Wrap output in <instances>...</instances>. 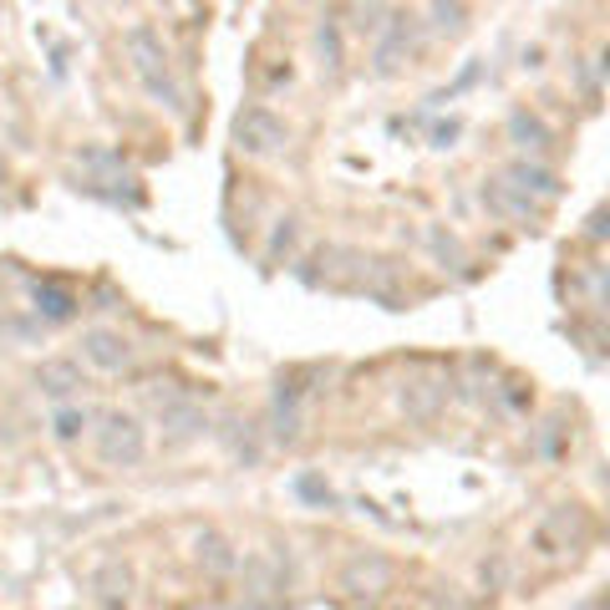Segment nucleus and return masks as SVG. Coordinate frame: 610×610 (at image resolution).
<instances>
[{
	"label": "nucleus",
	"mask_w": 610,
	"mask_h": 610,
	"mask_svg": "<svg viewBox=\"0 0 610 610\" xmlns=\"http://www.w3.org/2000/svg\"><path fill=\"white\" fill-rule=\"evenodd\" d=\"M36 296V315H41V321H56V326H62V321H72V315H77V306H82V300L72 296V290H66V285H36L31 290Z\"/></svg>",
	"instance_id": "obj_11"
},
{
	"label": "nucleus",
	"mask_w": 610,
	"mask_h": 610,
	"mask_svg": "<svg viewBox=\"0 0 610 610\" xmlns=\"http://www.w3.org/2000/svg\"><path fill=\"white\" fill-rule=\"evenodd\" d=\"M82 356L92 366H102V372H122V366L132 362L128 341H122L117 330H87V336H82Z\"/></svg>",
	"instance_id": "obj_6"
},
{
	"label": "nucleus",
	"mask_w": 610,
	"mask_h": 610,
	"mask_svg": "<svg viewBox=\"0 0 610 610\" xmlns=\"http://www.w3.org/2000/svg\"><path fill=\"white\" fill-rule=\"evenodd\" d=\"M300 387L296 381H281V387H275V417H270V423H275V443H296L300 438Z\"/></svg>",
	"instance_id": "obj_8"
},
{
	"label": "nucleus",
	"mask_w": 610,
	"mask_h": 610,
	"mask_svg": "<svg viewBox=\"0 0 610 610\" xmlns=\"http://www.w3.org/2000/svg\"><path fill=\"white\" fill-rule=\"evenodd\" d=\"M463 16H468V11H463V0H432V26H438V31H463Z\"/></svg>",
	"instance_id": "obj_18"
},
{
	"label": "nucleus",
	"mask_w": 610,
	"mask_h": 610,
	"mask_svg": "<svg viewBox=\"0 0 610 610\" xmlns=\"http://www.w3.org/2000/svg\"><path fill=\"white\" fill-rule=\"evenodd\" d=\"M402 47H413V36H407V26H402V16H397L392 21V36H387V41L377 47V72H392L397 51H402Z\"/></svg>",
	"instance_id": "obj_17"
},
{
	"label": "nucleus",
	"mask_w": 610,
	"mask_h": 610,
	"mask_svg": "<svg viewBox=\"0 0 610 610\" xmlns=\"http://www.w3.org/2000/svg\"><path fill=\"white\" fill-rule=\"evenodd\" d=\"M0 179H5V164H0Z\"/></svg>",
	"instance_id": "obj_21"
},
{
	"label": "nucleus",
	"mask_w": 610,
	"mask_h": 610,
	"mask_svg": "<svg viewBox=\"0 0 610 610\" xmlns=\"http://www.w3.org/2000/svg\"><path fill=\"white\" fill-rule=\"evenodd\" d=\"M509 183H514V189H524V194H545V198L560 194V179H555L549 168H540V164H514L509 168Z\"/></svg>",
	"instance_id": "obj_14"
},
{
	"label": "nucleus",
	"mask_w": 610,
	"mask_h": 610,
	"mask_svg": "<svg viewBox=\"0 0 610 610\" xmlns=\"http://www.w3.org/2000/svg\"><path fill=\"white\" fill-rule=\"evenodd\" d=\"M98 458L107 468H138L143 453H148V438H143V423L128 413H102L98 417Z\"/></svg>",
	"instance_id": "obj_2"
},
{
	"label": "nucleus",
	"mask_w": 610,
	"mask_h": 610,
	"mask_svg": "<svg viewBox=\"0 0 610 610\" xmlns=\"http://www.w3.org/2000/svg\"><path fill=\"white\" fill-rule=\"evenodd\" d=\"M36 387H41V397H51V402H66L77 387H87L82 362H72V356H51V362L36 366Z\"/></svg>",
	"instance_id": "obj_5"
},
{
	"label": "nucleus",
	"mask_w": 610,
	"mask_h": 610,
	"mask_svg": "<svg viewBox=\"0 0 610 610\" xmlns=\"http://www.w3.org/2000/svg\"><path fill=\"white\" fill-rule=\"evenodd\" d=\"M300 494L315 498V504H330V489H326L321 479H300Z\"/></svg>",
	"instance_id": "obj_20"
},
{
	"label": "nucleus",
	"mask_w": 610,
	"mask_h": 610,
	"mask_svg": "<svg viewBox=\"0 0 610 610\" xmlns=\"http://www.w3.org/2000/svg\"><path fill=\"white\" fill-rule=\"evenodd\" d=\"M483 204H489V209H498L504 219H534L529 194H524V189L514 194V183H483Z\"/></svg>",
	"instance_id": "obj_12"
},
{
	"label": "nucleus",
	"mask_w": 610,
	"mask_h": 610,
	"mask_svg": "<svg viewBox=\"0 0 610 610\" xmlns=\"http://www.w3.org/2000/svg\"><path fill=\"white\" fill-rule=\"evenodd\" d=\"M509 132H514V143L529 153H545L549 148V128L540 122V117H529V113H514L509 117Z\"/></svg>",
	"instance_id": "obj_15"
},
{
	"label": "nucleus",
	"mask_w": 610,
	"mask_h": 610,
	"mask_svg": "<svg viewBox=\"0 0 610 610\" xmlns=\"http://www.w3.org/2000/svg\"><path fill=\"white\" fill-rule=\"evenodd\" d=\"M443 397H447V387L438 377H417V381H407V387H402V413L417 417V423H428V417H438Z\"/></svg>",
	"instance_id": "obj_7"
},
{
	"label": "nucleus",
	"mask_w": 610,
	"mask_h": 610,
	"mask_svg": "<svg viewBox=\"0 0 610 610\" xmlns=\"http://www.w3.org/2000/svg\"><path fill=\"white\" fill-rule=\"evenodd\" d=\"M164 428H168V443H189L204 432V413L194 402H168L164 407Z\"/></svg>",
	"instance_id": "obj_13"
},
{
	"label": "nucleus",
	"mask_w": 610,
	"mask_h": 610,
	"mask_svg": "<svg viewBox=\"0 0 610 610\" xmlns=\"http://www.w3.org/2000/svg\"><path fill=\"white\" fill-rule=\"evenodd\" d=\"M92 590H98V600L107 610H122V606H128V590H132V570H128V564H117V560L102 564L98 575H92Z\"/></svg>",
	"instance_id": "obj_9"
},
{
	"label": "nucleus",
	"mask_w": 610,
	"mask_h": 610,
	"mask_svg": "<svg viewBox=\"0 0 610 610\" xmlns=\"http://www.w3.org/2000/svg\"><path fill=\"white\" fill-rule=\"evenodd\" d=\"M194 560L204 564V570H209V575H230L234 564V549L224 545V534H219V529H204V534H198L194 540Z\"/></svg>",
	"instance_id": "obj_10"
},
{
	"label": "nucleus",
	"mask_w": 610,
	"mask_h": 610,
	"mask_svg": "<svg viewBox=\"0 0 610 610\" xmlns=\"http://www.w3.org/2000/svg\"><path fill=\"white\" fill-rule=\"evenodd\" d=\"M87 423H92V413L87 407H56V417H51V428H56V438L62 443H77L87 432Z\"/></svg>",
	"instance_id": "obj_16"
},
{
	"label": "nucleus",
	"mask_w": 610,
	"mask_h": 610,
	"mask_svg": "<svg viewBox=\"0 0 610 610\" xmlns=\"http://www.w3.org/2000/svg\"><path fill=\"white\" fill-rule=\"evenodd\" d=\"M321 51H326V66H341V36H336V26H321Z\"/></svg>",
	"instance_id": "obj_19"
},
{
	"label": "nucleus",
	"mask_w": 610,
	"mask_h": 610,
	"mask_svg": "<svg viewBox=\"0 0 610 610\" xmlns=\"http://www.w3.org/2000/svg\"><path fill=\"white\" fill-rule=\"evenodd\" d=\"M285 595V570L264 555L245 560V590H239V610H275Z\"/></svg>",
	"instance_id": "obj_3"
},
{
	"label": "nucleus",
	"mask_w": 610,
	"mask_h": 610,
	"mask_svg": "<svg viewBox=\"0 0 610 610\" xmlns=\"http://www.w3.org/2000/svg\"><path fill=\"white\" fill-rule=\"evenodd\" d=\"M128 56H132V72H138V82L148 87L153 98L164 102V107H183L179 87L168 82V56H164V36L153 31V26H138V31H128Z\"/></svg>",
	"instance_id": "obj_1"
},
{
	"label": "nucleus",
	"mask_w": 610,
	"mask_h": 610,
	"mask_svg": "<svg viewBox=\"0 0 610 610\" xmlns=\"http://www.w3.org/2000/svg\"><path fill=\"white\" fill-rule=\"evenodd\" d=\"M234 138H239V148L245 153H275V148H285L290 128H285L270 107H245L239 122H234Z\"/></svg>",
	"instance_id": "obj_4"
}]
</instances>
